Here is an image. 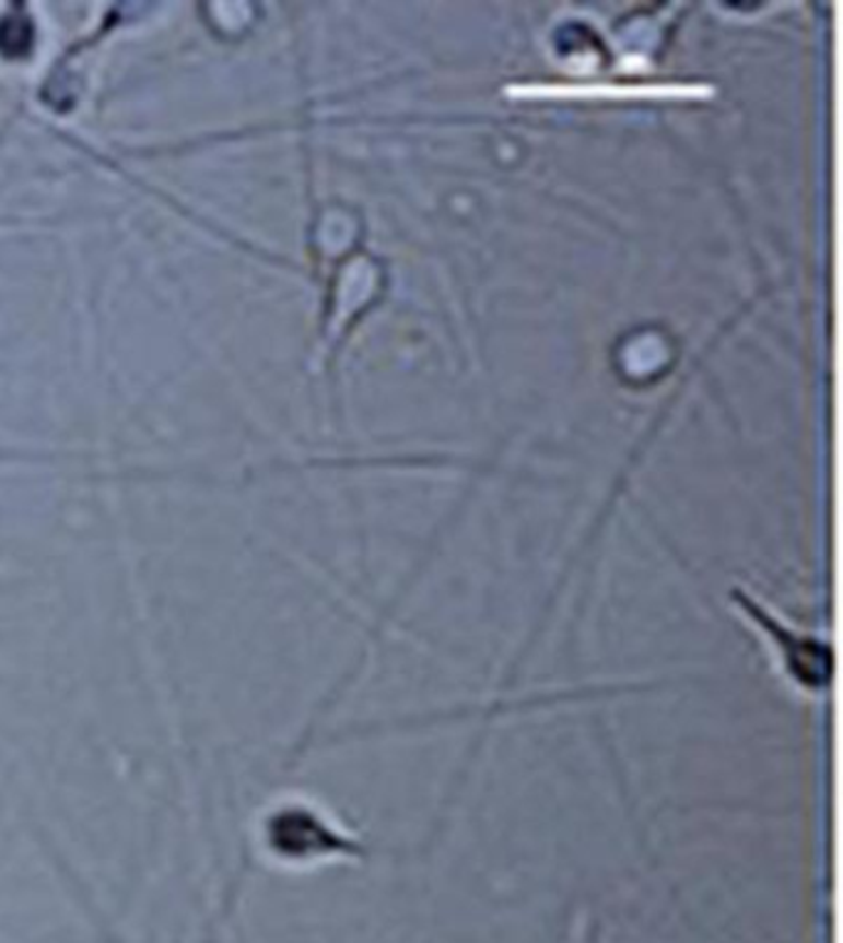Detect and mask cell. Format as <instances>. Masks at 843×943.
<instances>
[{"mask_svg":"<svg viewBox=\"0 0 843 943\" xmlns=\"http://www.w3.org/2000/svg\"><path fill=\"white\" fill-rule=\"evenodd\" d=\"M742 608L745 615L750 617L752 623H757L762 635L776 637V652L782 657V667L786 670V674L797 682V687H801L804 692H821L827 687V677H829V647H823L819 640H813V637H807L794 630L784 623L780 617H774L766 608L754 605L750 598H742Z\"/></svg>","mask_w":843,"mask_h":943,"instance_id":"6da1fadb","label":"cell"},{"mask_svg":"<svg viewBox=\"0 0 843 943\" xmlns=\"http://www.w3.org/2000/svg\"><path fill=\"white\" fill-rule=\"evenodd\" d=\"M33 25L23 15H8L0 21V52L11 57H23L31 52Z\"/></svg>","mask_w":843,"mask_h":943,"instance_id":"7a4b0ae2","label":"cell"}]
</instances>
